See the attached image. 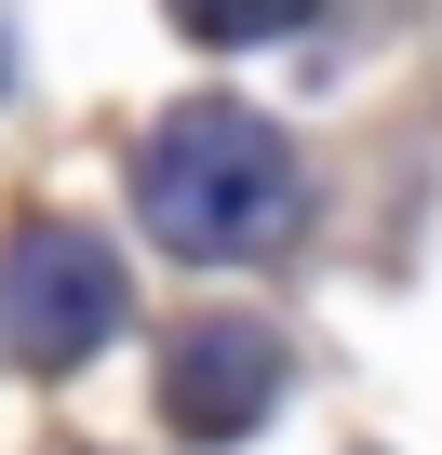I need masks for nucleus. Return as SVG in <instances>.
<instances>
[{
	"label": "nucleus",
	"mask_w": 442,
	"mask_h": 455,
	"mask_svg": "<svg viewBox=\"0 0 442 455\" xmlns=\"http://www.w3.org/2000/svg\"><path fill=\"white\" fill-rule=\"evenodd\" d=\"M108 335H121V255L94 242V228H68V214L14 228V242H0V348H14L28 375H68Z\"/></svg>",
	"instance_id": "obj_2"
},
{
	"label": "nucleus",
	"mask_w": 442,
	"mask_h": 455,
	"mask_svg": "<svg viewBox=\"0 0 442 455\" xmlns=\"http://www.w3.org/2000/svg\"><path fill=\"white\" fill-rule=\"evenodd\" d=\"M295 14H309V0H174L188 41H282Z\"/></svg>",
	"instance_id": "obj_4"
},
{
	"label": "nucleus",
	"mask_w": 442,
	"mask_h": 455,
	"mask_svg": "<svg viewBox=\"0 0 442 455\" xmlns=\"http://www.w3.org/2000/svg\"><path fill=\"white\" fill-rule=\"evenodd\" d=\"M0 81H14V28H0Z\"/></svg>",
	"instance_id": "obj_5"
},
{
	"label": "nucleus",
	"mask_w": 442,
	"mask_h": 455,
	"mask_svg": "<svg viewBox=\"0 0 442 455\" xmlns=\"http://www.w3.org/2000/svg\"><path fill=\"white\" fill-rule=\"evenodd\" d=\"M269 388H282V348H269L255 322H201V335L174 348V428H188V442H242V428L269 415Z\"/></svg>",
	"instance_id": "obj_3"
},
{
	"label": "nucleus",
	"mask_w": 442,
	"mask_h": 455,
	"mask_svg": "<svg viewBox=\"0 0 442 455\" xmlns=\"http://www.w3.org/2000/svg\"><path fill=\"white\" fill-rule=\"evenodd\" d=\"M134 214H148V242H174L201 268L269 255L282 228H295V148L255 108H174L134 148Z\"/></svg>",
	"instance_id": "obj_1"
}]
</instances>
